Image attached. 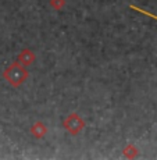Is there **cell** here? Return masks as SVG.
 Wrapping results in <instances>:
<instances>
[{"label": "cell", "mask_w": 157, "mask_h": 160, "mask_svg": "<svg viewBox=\"0 0 157 160\" xmlns=\"http://www.w3.org/2000/svg\"><path fill=\"white\" fill-rule=\"evenodd\" d=\"M29 72L27 70V67H24L22 64H20L17 60L13 61L8 67H6L3 71V78L14 88H18L28 79Z\"/></svg>", "instance_id": "obj_1"}, {"label": "cell", "mask_w": 157, "mask_h": 160, "mask_svg": "<svg viewBox=\"0 0 157 160\" xmlns=\"http://www.w3.org/2000/svg\"><path fill=\"white\" fill-rule=\"evenodd\" d=\"M63 127L71 135H78L86 127V122L78 113H71L63 120Z\"/></svg>", "instance_id": "obj_2"}, {"label": "cell", "mask_w": 157, "mask_h": 160, "mask_svg": "<svg viewBox=\"0 0 157 160\" xmlns=\"http://www.w3.org/2000/svg\"><path fill=\"white\" fill-rule=\"evenodd\" d=\"M17 61L20 64H22L24 67H29L31 64L35 61V54H33V52L31 50V49L25 48L20 52V54H18V57H17Z\"/></svg>", "instance_id": "obj_3"}, {"label": "cell", "mask_w": 157, "mask_h": 160, "mask_svg": "<svg viewBox=\"0 0 157 160\" xmlns=\"http://www.w3.org/2000/svg\"><path fill=\"white\" fill-rule=\"evenodd\" d=\"M46 134H47V127H46L42 121H36L35 124L31 127V135L35 137V138H38V139L43 138Z\"/></svg>", "instance_id": "obj_4"}, {"label": "cell", "mask_w": 157, "mask_h": 160, "mask_svg": "<svg viewBox=\"0 0 157 160\" xmlns=\"http://www.w3.org/2000/svg\"><path fill=\"white\" fill-rule=\"evenodd\" d=\"M124 156L125 158H128V159H134V158H136L138 156V148L135 146V145H132V143H129V145H127L124 148Z\"/></svg>", "instance_id": "obj_5"}, {"label": "cell", "mask_w": 157, "mask_h": 160, "mask_svg": "<svg viewBox=\"0 0 157 160\" xmlns=\"http://www.w3.org/2000/svg\"><path fill=\"white\" fill-rule=\"evenodd\" d=\"M49 3H50L52 8H53V10H57V11L63 10L64 6H66V0H50Z\"/></svg>", "instance_id": "obj_6"}]
</instances>
